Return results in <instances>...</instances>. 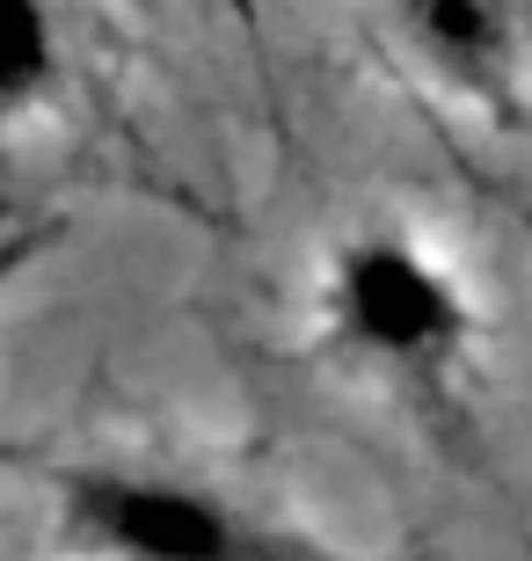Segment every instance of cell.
I'll return each instance as SVG.
<instances>
[{"instance_id":"obj_4","label":"cell","mask_w":532,"mask_h":561,"mask_svg":"<svg viewBox=\"0 0 532 561\" xmlns=\"http://www.w3.org/2000/svg\"><path fill=\"white\" fill-rule=\"evenodd\" d=\"M73 81L59 0H0V131L52 117Z\"/></svg>"},{"instance_id":"obj_5","label":"cell","mask_w":532,"mask_h":561,"mask_svg":"<svg viewBox=\"0 0 532 561\" xmlns=\"http://www.w3.org/2000/svg\"><path fill=\"white\" fill-rule=\"evenodd\" d=\"M44 249H52V227H15V233H0V299L15 291V277L30 271Z\"/></svg>"},{"instance_id":"obj_2","label":"cell","mask_w":532,"mask_h":561,"mask_svg":"<svg viewBox=\"0 0 532 561\" xmlns=\"http://www.w3.org/2000/svg\"><path fill=\"white\" fill-rule=\"evenodd\" d=\"M59 561H314L234 489L154 459H37Z\"/></svg>"},{"instance_id":"obj_1","label":"cell","mask_w":532,"mask_h":561,"mask_svg":"<svg viewBox=\"0 0 532 561\" xmlns=\"http://www.w3.org/2000/svg\"><path fill=\"white\" fill-rule=\"evenodd\" d=\"M321 357L409 401H445L482 357V291L467 263L401 211L358 219L321 249L307 285Z\"/></svg>"},{"instance_id":"obj_3","label":"cell","mask_w":532,"mask_h":561,"mask_svg":"<svg viewBox=\"0 0 532 561\" xmlns=\"http://www.w3.org/2000/svg\"><path fill=\"white\" fill-rule=\"evenodd\" d=\"M394 51L452 110L518 125L532 103V0H387Z\"/></svg>"}]
</instances>
